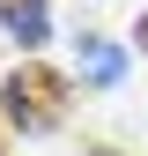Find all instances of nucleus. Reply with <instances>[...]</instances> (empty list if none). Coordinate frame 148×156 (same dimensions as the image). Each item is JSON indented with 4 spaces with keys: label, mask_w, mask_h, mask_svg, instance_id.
<instances>
[{
    "label": "nucleus",
    "mask_w": 148,
    "mask_h": 156,
    "mask_svg": "<svg viewBox=\"0 0 148 156\" xmlns=\"http://www.w3.org/2000/svg\"><path fill=\"white\" fill-rule=\"evenodd\" d=\"M0 112H8V126L15 134H52L67 119V74H52V67H37V60H22L0 82Z\"/></svg>",
    "instance_id": "1"
},
{
    "label": "nucleus",
    "mask_w": 148,
    "mask_h": 156,
    "mask_svg": "<svg viewBox=\"0 0 148 156\" xmlns=\"http://www.w3.org/2000/svg\"><path fill=\"white\" fill-rule=\"evenodd\" d=\"M0 30L30 52V45H45V37H52V15H45V0H8V8H0Z\"/></svg>",
    "instance_id": "2"
},
{
    "label": "nucleus",
    "mask_w": 148,
    "mask_h": 156,
    "mask_svg": "<svg viewBox=\"0 0 148 156\" xmlns=\"http://www.w3.org/2000/svg\"><path fill=\"white\" fill-rule=\"evenodd\" d=\"M82 74H89V89H119L126 52L111 45V37H82Z\"/></svg>",
    "instance_id": "3"
},
{
    "label": "nucleus",
    "mask_w": 148,
    "mask_h": 156,
    "mask_svg": "<svg viewBox=\"0 0 148 156\" xmlns=\"http://www.w3.org/2000/svg\"><path fill=\"white\" fill-rule=\"evenodd\" d=\"M133 37H141V52H148V8H141V30H133Z\"/></svg>",
    "instance_id": "4"
},
{
    "label": "nucleus",
    "mask_w": 148,
    "mask_h": 156,
    "mask_svg": "<svg viewBox=\"0 0 148 156\" xmlns=\"http://www.w3.org/2000/svg\"><path fill=\"white\" fill-rule=\"evenodd\" d=\"M89 156H119V149H89Z\"/></svg>",
    "instance_id": "5"
}]
</instances>
